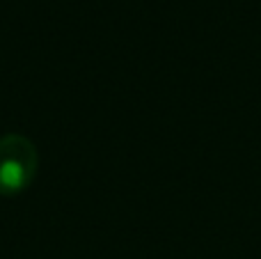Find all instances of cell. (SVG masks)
Segmentation results:
<instances>
[{
  "mask_svg": "<svg viewBox=\"0 0 261 259\" xmlns=\"http://www.w3.org/2000/svg\"><path fill=\"white\" fill-rule=\"evenodd\" d=\"M37 149L21 133L0 138V195H18L37 174Z\"/></svg>",
  "mask_w": 261,
  "mask_h": 259,
  "instance_id": "obj_1",
  "label": "cell"
}]
</instances>
